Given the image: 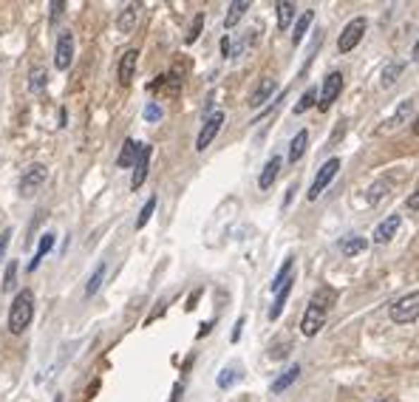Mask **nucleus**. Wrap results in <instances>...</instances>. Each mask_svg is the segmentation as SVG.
<instances>
[{"mask_svg":"<svg viewBox=\"0 0 419 402\" xmlns=\"http://www.w3.org/2000/svg\"><path fill=\"white\" fill-rule=\"evenodd\" d=\"M388 317H391L396 326H413L416 317H419V292L411 289L408 295H402L399 300H394L391 309H388Z\"/></svg>","mask_w":419,"mask_h":402,"instance_id":"f03ea898","label":"nucleus"},{"mask_svg":"<svg viewBox=\"0 0 419 402\" xmlns=\"http://www.w3.org/2000/svg\"><path fill=\"white\" fill-rule=\"evenodd\" d=\"M238 377H241V374H238L236 368H230V371L224 368V371L219 374V379H216V382H219V388H230V385H233V382H236Z\"/></svg>","mask_w":419,"mask_h":402,"instance_id":"72a5a7b5","label":"nucleus"},{"mask_svg":"<svg viewBox=\"0 0 419 402\" xmlns=\"http://www.w3.org/2000/svg\"><path fill=\"white\" fill-rule=\"evenodd\" d=\"M136 63H139V51H136V49H128V51L122 54L119 71H116L122 85H130V83H133V77H136Z\"/></svg>","mask_w":419,"mask_h":402,"instance_id":"4468645a","label":"nucleus"},{"mask_svg":"<svg viewBox=\"0 0 419 402\" xmlns=\"http://www.w3.org/2000/svg\"><path fill=\"white\" fill-rule=\"evenodd\" d=\"M46 85H49V71H46L43 66H35L32 74H29V91H32V94H43Z\"/></svg>","mask_w":419,"mask_h":402,"instance_id":"a878e982","label":"nucleus"},{"mask_svg":"<svg viewBox=\"0 0 419 402\" xmlns=\"http://www.w3.org/2000/svg\"><path fill=\"white\" fill-rule=\"evenodd\" d=\"M201 26H204V12H198V15L193 18V26H190V32H187V43H195V40H198Z\"/></svg>","mask_w":419,"mask_h":402,"instance_id":"473e14b6","label":"nucleus"},{"mask_svg":"<svg viewBox=\"0 0 419 402\" xmlns=\"http://www.w3.org/2000/svg\"><path fill=\"white\" fill-rule=\"evenodd\" d=\"M300 377V365L295 363V365H289V368H284L278 377H275V382H272V388H269V394H284L295 379Z\"/></svg>","mask_w":419,"mask_h":402,"instance_id":"6ab92c4d","label":"nucleus"},{"mask_svg":"<svg viewBox=\"0 0 419 402\" xmlns=\"http://www.w3.org/2000/svg\"><path fill=\"white\" fill-rule=\"evenodd\" d=\"M326 317H329V309H323L317 303H309V309L303 312V320H300V334L303 337H315L326 326Z\"/></svg>","mask_w":419,"mask_h":402,"instance_id":"1a4fd4ad","label":"nucleus"},{"mask_svg":"<svg viewBox=\"0 0 419 402\" xmlns=\"http://www.w3.org/2000/svg\"><path fill=\"white\" fill-rule=\"evenodd\" d=\"M221 125H224V114H221V111L207 114V119H204V125H201V130H198V136H195V150H198V153H204L210 145H213V139L219 136Z\"/></svg>","mask_w":419,"mask_h":402,"instance_id":"423d86ee","label":"nucleus"},{"mask_svg":"<svg viewBox=\"0 0 419 402\" xmlns=\"http://www.w3.org/2000/svg\"><path fill=\"white\" fill-rule=\"evenodd\" d=\"M312 23H315V12H312V9H306V12L298 18L295 32H292V46H295V49L303 43V37H306V32H309V26H312Z\"/></svg>","mask_w":419,"mask_h":402,"instance_id":"5701e85b","label":"nucleus"},{"mask_svg":"<svg viewBox=\"0 0 419 402\" xmlns=\"http://www.w3.org/2000/svg\"><path fill=\"white\" fill-rule=\"evenodd\" d=\"M63 6H66L63 0H54V4H51V20H57V18L63 15Z\"/></svg>","mask_w":419,"mask_h":402,"instance_id":"58836bf2","label":"nucleus"},{"mask_svg":"<svg viewBox=\"0 0 419 402\" xmlns=\"http://www.w3.org/2000/svg\"><path fill=\"white\" fill-rule=\"evenodd\" d=\"M241 326H244V317H241V320L236 323V331H233V340H238V337H241Z\"/></svg>","mask_w":419,"mask_h":402,"instance_id":"79ce46f5","label":"nucleus"},{"mask_svg":"<svg viewBox=\"0 0 419 402\" xmlns=\"http://www.w3.org/2000/svg\"><path fill=\"white\" fill-rule=\"evenodd\" d=\"M413 114H416V97H408V99H402V102L396 105V111L377 128V133H394V130L405 128V125L413 119Z\"/></svg>","mask_w":419,"mask_h":402,"instance_id":"20e7f679","label":"nucleus"},{"mask_svg":"<svg viewBox=\"0 0 419 402\" xmlns=\"http://www.w3.org/2000/svg\"><path fill=\"white\" fill-rule=\"evenodd\" d=\"M312 105H317V88H309V91L300 97V102L295 105V114H306Z\"/></svg>","mask_w":419,"mask_h":402,"instance_id":"2f4dec72","label":"nucleus"},{"mask_svg":"<svg viewBox=\"0 0 419 402\" xmlns=\"http://www.w3.org/2000/svg\"><path fill=\"white\" fill-rule=\"evenodd\" d=\"M54 241H57V236L54 233H46L43 238H40V247H37V252H35V258H32V264H29V269H37L40 267V261L51 252V247H54Z\"/></svg>","mask_w":419,"mask_h":402,"instance_id":"bb28decb","label":"nucleus"},{"mask_svg":"<svg viewBox=\"0 0 419 402\" xmlns=\"http://www.w3.org/2000/svg\"><path fill=\"white\" fill-rule=\"evenodd\" d=\"M289 292H292V284H286L284 289H278V292H275V303H272V309H269V320H278V317H281V312H284V306H286Z\"/></svg>","mask_w":419,"mask_h":402,"instance_id":"c85d7f7f","label":"nucleus"},{"mask_svg":"<svg viewBox=\"0 0 419 402\" xmlns=\"http://www.w3.org/2000/svg\"><path fill=\"white\" fill-rule=\"evenodd\" d=\"M337 250H340L343 258H357V255H363L368 250V238H363V236H346V238H340Z\"/></svg>","mask_w":419,"mask_h":402,"instance_id":"2eb2a0df","label":"nucleus"},{"mask_svg":"<svg viewBox=\"0 0 419 402\" xmlns=\"http://www.w3.org/2000/svg\"><path fill=\"white\" fill-rule=\"evenodd\" d=\"M9 241H12V227H6L4 233H0V258L6 255V250H9Z\"/></svg>","mask_w":419,"mask_h":402,"instance_id":"e433bc0d","label":"nucleus"},{"mask_svg":"<svg viewBox=\"0 0 419 402\" xmlns=\"http://www.w3.org/2000/svg\"><path fill=\"white\" fill-rule=\"evenodd\" d=\"M210 329H213V323H204V326L198 329V337H204V334H210Z\"/></svg>","mask_w":419,"mask_h":402,"instance_id":"37998d69","label":"nucleus"},{"mask_svg":"<svg viewBox=\"0 0 419 402\" xmlns=\"http://www.w3.org/2000/svg\"><path fill=\"white\" fill-rule=\"evenodd\" d=\"M74 63V32H63L57 37V46H54V68L57 71H68Z\"/></svg>","mask_w":419,"mask_h":402,"instance_id":"6e6552de","label":"nucleus"},{"mask_svg":"<svg viewBox=\"0 0 419 402\" xmlns=\"http://www.w3.org/2000/svg\"><path fill=\"white\" fill-rule=\"evenodd\" d=\"M18 261H9L6 272H4V292H15L18 289Z\"/></svg>","mask_w":419,"mask_h":402,"instance_id":"c756f323","label":"nucleus"},{"mask_svg":"<svg viewBox=\"0 0 419 402\" xmlns=\"http://www.w3.org/2000/svg\"><path fill=\"white\" fill-rule=\"evenodd\" d=\"M281 164H284V159H281V156H272V159L264 164L261 178H258V187H261V190H269V187L275 184V178H278V173H281Z\"/></svg>","mask_w":419,"mask_h":402,"instance_id":"a211bd4d","label":"nucleus"},{"mask_svg":"<svg viewBox=\"0 0 419 402\" xmlns=\"http://www.w3.org/2000/svg\"><path fill=\"white\" fill-rule=\"evenodd\" d=\"M275 12H278V29L286 32L289 23H292L295 15H298V6L292 4V0H278V4H275Z\"/></svg>","mask_w":419,"mask_h":402,"instance_id":"aec40b11","label":"nucleus"},{"mask_svg":"<svg viewBox=\"0 0 419 402\" xmlns=\"http://www.w3.org/2000/svg\"><path fill=\"white\" fill-rule=\"evenodd\" d=\"M32 317H35V292L20 289L15 295V300H12V309H9V331L23 334L32 326Z\"/></svg>","mask_w":419,"mask_h":402,"instance_id":"f257e3e1","label":"nucleus"},{"mask_svg":"<svg viewBox=\"0 0 419 402\" xmlns=\"http://www.w3.org/2000/svg\"><path fill=\"white\" fill-rule=\"evenodd\" d=\"M382 193H388V184H385V181H377V184L371 187V193H368V201H371V205H374V201H379Z\"/></svg>","mask_w":419,"mask_h":402,"instance_id":"c9c22d12","label":"nucleus"},{"mask_svg":"<svg viewBox=\"0 0 419 402\" xmlns=\"http://www.w3.org/2000/svg\"><path fill=\"white\" fill-rule=\"evenodd\" d=\"M275 91H278V83H275L272 77H264V80L258 83V88L250 94V99H247V102H250V108H253V111L264 108V105L272 99V94H275Z\"/></svg>","mask_w":419,"mask_h":402,"instance_id":"f8f14e48","label":"nucleus"},{"mask_svg":"<svg viewBox=\"0 0 419 402\" xmlns=\"http://www.w3.org/2000/svg\"><path fill=\"white\" fill-rule=\"evenodd\" d=\"M145 119H147V122H159V119H162V108H159V102H147V108H145Z\"/></svg>","mask_w":419,"mask_h":402,"instance_id":"f704fd0d","label":"nucleus"},{"mask_svg":"<svg viewBox=\"0 0 419 402\" xmlns=\"http://www.w3.org/2000/svg\"><path fill=\"white\" fill-rule=\"evenodd\" d=\"M365 29H368V20H365V18H351V20L343 26L340 37H337V51H340V54L354 51V49L360 46L363 35H365Z\"/></svg>","mask_w":419,"mask_h":402,"instance_id":"7ed1b4c3","label":"nucleus"},{"mask_svg":"<svg viewBox=\"0 0 419 402\" xmlns=\"http://www.w3.org/2000/svg\"><path fill=\"white\" fill-rule=\"evenodd\" d=\"M247 9H250V4L247 0H233V4L227 6V18H224V29H236L238 26V20L247 15Z\"/></svg>","mask_w":419,"mask_h":402,"instance_id":"4be33fe9","label":"nucleus"},{"mask_svg":"<svg viewBox=\"0 0 419 402\" xmlns=\"http://www.w3.org/2000/svg\"><path fill=\"white\" fill-rule=\"evenodd\" d=\"M340 91H343V74H340V71H332V74H326V80H323V88H320V111H329V108L337 102Z\"/></svg>","mask_w":419,"mask_h":402,"instance_id":"9d476101","label":"nucleus"},{"mask_svg":"<svg viewBox=\"0 0 419 402\" xmlns=\"http://www.w3.org/2000/svg\"><path fill=\"white\" fill-rule=\"evenodd\" d=\"M416 207H419V195L411 193V198H408V210H416Z\"/></svg>","mask_w":419,"mask_h":402,"instance_id":"ea45409f","label":"nucleus"},{"mask_svg":"<svg viewBox=\"0 0 419 402\" xmlns=\"http://www.w3.org/2000/svg\"><path fill=\"white\" fill-rule=\"evenodd\" d=\"M306 147H309V130H298L295 139L289 142V162H292V164L300 162L303 153H306Z\"/></svg>","mask_w":419,"mask_h":402,"instance_id":"b1692460","label":"nucleus"},{"mask_svg":"<svg viewBox=\"0 0 419 402\" xmlns=\"http://www.w3.org/2000/svg\"><path fill=\"white\" fill-rule=\"evenodd\" d=\"M221 57H233V37L230 35L221 37Z\"/></svg>","mask_w":419,"mask_h":402,"instance_id":"4c0bfd02","label":"nucleus"},{"mask_svg":"<svg viewBox=\"0 0 419 402\" xmlns=\"http://www.w3.org/2000/svg\"><path fill=\"white\" fill-rule=\"evenodd\" d=\"M153 210H156V195H150V198L145 201V207H142V213H139V219H136V230H142V227L150 221Z\"/></svg>","mask_w":419,"mask_h":402,"instance_id":"7c9ffc66","label":"nucleus"},{"mask_svg":"<svg viewBox=\"0 0 419 402\" xmlns=\"http://www.w3.org/2000/svg\"><path fill=\"white\" fill-rule=\"evenodd\" d=\"M286 351H289L286 346H278L275 351H269V357H286Z\"/></svg>","mask_w":419,"mask_h":402,"instance_id":"a19ab883","label":"nucleus"},{"mask_svg":"<svg viewBox=\"0 0 419 402\" xmlns=\"http://www.w3.org/2000/svg\"><path fill=\"white\" fill-rule=\"evenodd\" d=\"M46 178H49V167L46 164H29L23 170V176H20V195L23 198H35L43 190Z\"/></svg>","mask_w":419,"mask_h":402,"instance_id":"39448f33","label":"nucleus"},{"mask_svg":"<svg viewBox=\"0 0 419 402\" xmlns=\"http://www.w3.org/2000/svg\"><path fill=\"white\" fill-rule=\"evenodd\" d=\"M340 173V159H329L320 170H317V176H315V181H312V190H309V201H317L323 193H326V187L334 181V176Z\"/></svg>","mask_w":419,"mask_h":402,"instance_id":"0eeeda50","label":"nucleus"},{"mask_svg":"<svg viewBox=\"0 0 419 402\" xmlns=\"http://www.w3.org/2000/svg\"><path fill=\"white\" fill-rule=\"evenodd\" d=\"M402 71H405V63H399V60H394V63H388V66L382 68V77H379V85H382V88H391V85H396V80L402 77Z\"/></svg>","mask_w":419,"mask_h":402,"instance_id":"393cba45","label":"nucleus"},{"mask_svg":"<svg viewBox=\"0 0 419 402\" xmlns=\"http://www.w3.org/2000/svg\"><path fill=\"white\" fill-rule=\"evenodd\" d=\"M399 224H402V219H399V216H388L385 221H379V224H377V230H374V244H388V241L396 236Z\"/></svg>","mask_w":419,"mask_h":402,"instance_id":"dca6fc26","label":"nucleus"},{"mask_svg":"<svg viewBox=\"0 0 419 402\" xmlns=\"http://www.w3.org/2000/svg\"><path fill=\"white\" fill-rule=\"evenodd\" d=\"M97 388H99V379H97V382H94V385H91V388H88V391H85V399H91V396H94V391H97Z\"/></svg>","mask_w":419,"mask_h":402,"instance_id":"c03bdc74","label":"nucleus"},{"mask_svg":"<svg viewBox=\"0 0 419 402\" xmlns=\"http://www.w3.org/2000/svg\"><path fill=\"white\" fill-rule=\"evenodd\" d=\"M292 281H295V258H286V261L281 264V269L275 272V278H272V292L284 289V286L292 284Z\"/></svg>","mask_w":419,"mask_h":402,"instance_id":"412c9836","label":"nucleus"},{"mask_svg":"<svg viewBox=\"0 0 419 402\" xmlns=\"http://www.w3.org/2000/svg\"><path fill=\"white\" fill-rule=\"evenodd\" d=\"M105 272H108L105 261H102V264H97V269L91 272V278H88V284H85V298H94V295L99 292V286H102V278H105Z\"/></svg>","mask_w":419,"mask_h":402,"instance_id":"cd10ccee","label":"nucleus"},{"mask_svg":"<svg viewBox=\"0 0 419 402\" xmlns=\"http://www.w3.org/2000/svg\"><path fill=\"white\" fill-rule=\"evenodd\" d=\"M150 156H153V147L150 145H142L136 162H133V176H130V190H139L147 178V170H150Z\"/></svg>","mask_w":419,"mask_h":402,"instance_id":"9b49d317","label":"nucleus"},{"mask_svg":"<svg viewBox=\"0 0 419 402\" xmlns=\"http://www.w3.org/2000/svg\"><path fill=\"white\" fill-rule=\"evenodd\" d=\"M139 12H142V6H139V4H125V6H122V12H119V18H116V29H119L122 35L136 32Z\"/></svg>","mask_w":419,"mask_h":402,"instance_id":"ddd939ff","label":"nucleus"},{"mask_svg":"<svg viewBox=\"0 0 419 402\" xmlns=\"http://www.w3.org/2000/svg\"><path fill=\"white\" fill-rule=\"evenodd\" d=\"M139 150H142V142H136V139H125V142H122V150H119V156H116V167H122V170L133 167Z\"/></svg>","mask_w":419,"mask_h":402,"instance_id":"f3484780","label":"nucleus"}]
</instances>
